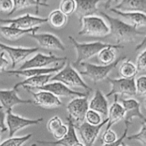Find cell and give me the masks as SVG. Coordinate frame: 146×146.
Instances as JSON below:
<instances>
[{
    "label": "cell",
    "instance_id": "1",
    "mask_svg": "<svg viewBox=\"0 0 146 146\" xmlns=\"http://www.w3.org/2000/svg\"><path fill=\"white\" fill-rule=\"evenodd\" d=\"M100 14L108 22L110 29V34L115 39L117 44L122 45L123 43L135 42L137 37L145 34L143 31H139L121 19L111 17L102 11H100Z\"/></svg>",
    "mask_w": 146,
    "mask_h": 146
},
{
    "label": "cell",
    "instance_id": "2",
    "mask_svg": "<svg viewBox=\"0 0 146 146\" xmlns=\"http://www.w3.org/2000/svg\"><path fill=\"white\" fill-rule=\"evenodd\" d=\"M69 39L71 41L72 44L74 47L77 54V57L74 61V64L78 65L82 62H84L86 60L91 58L92 57L97 55L101 50L107 47H113V48L117 49V48H123V45L120 44H110L103 43L102 41H94L91 43H79L76 41L72 36H70Z\"/></svg>",
    "mask_w": 146,
    "mask_h": 146
},
{
    "label": "cell",
    "instance_id": "3",
    "mask_svg": "<svg viewBox=\"0 0 146 146\" xmlns=\"http://www.w3.org/2000/svg\"><path fill=\"white\" fill-rule=\"evenodd\" d=\"M81 30L78 32L80 36L90 37H104L110 34V27L102 17L90 16L84 17L80 21Z\"/></svg>",
    "mask_w": 146,
    "mask_h": 146
},
{
    "label": "cell",
    "instance_id": "4",
    "mask_svg": "<svg viewBox=\"0 0 146 146\" xmlns=\"http://www.w3.org/2000/svg\"><path fill=\"white\" fill-rule=\"evenodd\" d=\"M50 81H59L68 87H80L87 90L88 92L92 91V88L83 81L80 74L73 68L70 62L66 63L64 68L56 73Z\"/></svg>",
    "mask_w": 146,
    "mask_h": 146
},
{
    "label": "cell",
    "instance_id": "5",
    "mask_svg": "<svg viewBox=\"0 0 146 146\" xmlns=\"http://www.w3.org/2000/svg\"><path fill=\"white\" fill-rule=\"evenodd\" d=\"M126 58L125 56L117 58L114 62L110 65H96L88 62H82L80 65L84 68V71H80V74L90 78L93 82L97 83L107 78L110 71L116 68L117 64Z\"/></svg>",
    "mask_w": 146,
    "mask_h": 146
},
{
    "label": "cell",
    "instance_id": "6",
    "mask_svg": "<svg viewBox=\"0 0 146 146\" xmlns=\"http://www.w3.org/2000/svg\"><path fill=\"white\" fill-rule=\"evenodd\" d=\"M88 96L74 98L67 104V111L68 118L72 121L74 126L84 122L85 115L89 110Z\"/></svg>",
    "mask_w": 146,
    "mask_h": 146
},
{
    "label": "cell",
    "instance_id": "7",
    "mask_svg": "<svg viewBox=\"0 0 146 146\" xmlns=\"http://www.w3.org/2000/svg\"><path fill=\"white\" fill-rule=\"evenodd\" d=\"M107 79L110 84V91L105 95V97H110L114 95H127L134 96L137 95L135 85V78H112L107 76Z\"/></svg>",
    "mask_w": 146,
    "mask_h": 146
},
{
    "label": "cell",
    "instance_id": "8",
    "mask_svg": "<svg viewBox=\"0 0 146 146\" xmlns=\"http://www.w3.org/2000/svg\"><path fill=\"white\" fill-rule=\"evenodd\" d=\"M6 113H7L6 124L8 128L9 138L14 137L16 133L26 127L38 125L43 121V118H37V119H29L13 113L12 111H8Z\"/></svg>",
    "mask_w": 146,
    "mask_h": 146
},
{
    "label": "cell",
    "instance_id": "9",
    "mask_svg": "<svg viewBox=\"0 0 146 146\" xmlns=\"http://www.w3.org/2000/svg\"><path fill=\"white\" fill-rule=\"evenodd\" d=\"M67 57L57 56L50 53L48 55L43 54L42 53H37L36 55L27 60L24 64L20 66L19 70L29 69V68H46L49 65L52 64H59L60 62L67 61Z\"/></svg>",
    "mask_w": 146,
    "mask_h": 146
},
{
    "label": "cell",
    "instance_id": "10",
    "mask_svg": "<svg viewBox=\"0 0 146 146\" xmlns=\"http://www.w3.org/2000/svg\"><path fill=\"white\" fill-rule=\"evenodd\" d=\"M47 22H48L47 18H42L37 16L31 15L29 14H26L21 17L14 19L0 18V23L12 25L17 28L23 29H29L36 27H40L41 24Z\"/></svg>",
    "mask_w": 146,
    "mask_h": 146
},
{
    "label": "cell",
    "instance_id": "11",
    "mask_svg": "<svg viewBox=\"0 0 146 146\" xmlns=\"http://www.w3.org/2000/svg\"><path fill=\"white\" fill-rule=\"evenodd\" d=\"M107 123V118H106L102 123L98 125H92L87 122H83L80 125L74 127L75 129L78 131L84 146H92L100 133V130Z\"/></svg>",
    "mask_w": 146,
    "mask_h": 146
},
{
    "label": "cell",
    "instance_id": "12",
    "mask_svg": "<svg viewBox=\"0 0 146 146\" xmlns=\"http://www.w3.org/2000/svg\"><path fill=\"white\" fill-rule=\"evenodd\" d=\"M0 48L9 54L11 61V68H15L16 66L21 61H24L29 56L39 51L38 47L27 48V47H14L8 46L0 42Z\"/></svg>",
    "mask_w": 146,
    "mask_h": 146
},
{
    "label": "cell",
    "instance_id": "13",
    "mask_svg": "<svg viewBox=\"0 0 146 146\" xmlns=\"http://www.w3.org/2000/svg\"><path fill=\"white\" fill-rule=\"evenodd\" d=\"M29 36L35 39L39 45L44 48L64 51L65 46L59 37L52 33H32Z\"/></svg>",
    "mask_w": 146,
    "mask_h": 146
},
{
    "label": "cell",
    "instance_id": "14",
    "mask_svg": "<svg viewBox=\"0 0 146 146\" xmlns=\"http://www.w3.org/2000/svg\"><path fill=\"white\" fill-rule=\"evenodd\" d=\"M33 104L31 100L21 99L17 95V91L12 89H0V104L4 111H12L13 107L19 104Z\"/></svg>",
    "mask_w": 146,
    "mask_h": 146
},
{
    "label": "cell",
    "instance_id": "15",
    "mask_svg": "<svg viewBox=\"0 0 146 146\" xmlns=\"http://www.w3.org/2000/svg\"><path fill=\"white\" fill-rule=\"evenodd\" d=\"M39 91H46L59 97H84L88 96L86 93L79 92L70 89L68 86L59 81L48 83L44 86L37 88Z\"/></svg>",
    "mask_w": 146,
    "mask_h": 146
},
{
    "label": "cell",
    "instance_id": "16",
    "mask_svg": "<svg viewBox=\"0 0 146 146\" xmlns=\"http://www.w3.org/2000/svg\"><path fill=\"white\" fill-rule=\"evenodd\" d=\"M66 63H67V61H63L60 65L57 64L54 66L46 67V68H29V69L24 70H9V71H6L5 73H7V74H9V75L24 76L26 78H29V77L35 76L44 75V74H56L64 68Z\"/></svg>",
    "mask_w": 146,
    "mask_h": 146
},
{
    "label": "cell",
    "instance_id": "17",
    "mask_svg": "<svg viewBox=\"0 0 146 146\" xmlns=\"http://www.w3.org/2000/svg\"><path fill=\"white\" fill-rule=\"evenodd\" d=\"M27 91L32 95L34 98L33 104L35 105L46 108H57L62 105L60 98L49 91H40L34 93L30 90Z\"/></svg>",
    "mask_w": 146,
    "mask_h": 146
},
{
    "label": "cell",
    "instance_id": "18",
    "mask_svg": "<svg viewBox=\"0 0 146 146\" xmlns=\"http://www.w3.org/2000/svg\"><path fill=\"white\" fill-rule=\"evenodd\" d=\"M121 105L125 112V123L132 124V120L134 118H138L142 123H146V118L140 111V104L135 98L122 99Z\"/></svg>",
    "mask_w": 146,
    "mask_h": 146
},
{
    "label": "cell",
    "instance_id": "19",
    "mask_svg": "<svg viewBox=\"0 0 146 146\" xmlns=\"http://www.w3.org/2000/svg\"><path fill=\"white\" fill-rule=\"evenodd\" d=\"M109 9L122 18V20L125 21L130 25L138 29L140 27H146V13L143 11H121L114 8Z\"/></svg>",
    "mask_w": 146,
    "mask_h": 146
},
{
    "label": "cell",
    "instance_id": "20",
    "mask_svg": "<svg viewBox=\"0 0 146 146\" xmlns=\"http://www.w3.org/2000/svg\"><path fill=\"white\" fill-rule=\"evenodd\" d=\"M77 3L75 14L79 21H81L84 17L94 16L98 11L97 5L100 1L104 0H75Z\"/></svg>",
    "mask_w": 146,
    "mask_h": 146
},
{
    "label": "cell",
    "instance_id": "21",
    "mask_svg": "<svg viewBox=\"0 0 146 146\" xmlns=\"http://www.w3.org/2000/svg\"><path fill=\"white\" fill-rule=\"evenodd\" d=\"M54 74H44V75L35 76L27 78L21 82H19L15 84L13 88L17 91L19 87H23L26 90L31 89V88H37H37H41L50 83V80Z\"/></svg>",
    "mask_w": 146,
    "mask_h": 146
},
{
    "label": "cell",
    "instance_id": "22",
    "mask_svg": "<svg viewBox=\"0 0 146 146\" xmlns=\"http://www.w3.org/2000/svg\"><path fill=\"white\" fill-rule=\"evenodd\" d=\"M125 112L123 106L117 101V95H114V102L109 108L107 123L104 131L111 129V127L122 120L125 119Z\"/></svg>",
    "mask_w": 146,
    "mask_h": 146
},
{
    "label": "cell",
    "instance_id": "23",
    "mask_svg": "<svg viewBox=\"0 0 146 146\" xmlns=\"http://www.w3.org/2000/svg\"><path fill=\"white\" fill-rule=\"evenodd\" d=\"M67 125H68V132L67 135L62 139L58 140L57 141H37V142L42 145H61V146H73L76 143L79 142V139L77 138L76 133L75 127L72 123L71 120L67 117Z\"/></svg>",
    "mask_w": 146,
    "mask_h": 146
},
{
    "label": "cell",
    "instance_id": "24",
    "mask_svg": "<svg viewBox=\"0 0 146 146\" xmlns=\"http://www.w3.org/2000/svg\"><path fill=\"white\" fill-rule=\"evenodd\" d=\"M40 29V27H36L34 28L29 29H23L17 28L12 25L1 26L0 31L3 36L5 37L7 39L14 41L18 39L22 36L26 34H30L32 33H36V31Z\"/></svg>",
    "mask_w": 146,
    "mask_h": 146
},
{
    "label": "cell",
    "instance_id": "25",
    "mask_svg": "<svg viewBox=\"0 0 146 146\" xmlns=\"http://www.w3.org/2000/svg\"><path fill=\"white\" fill-rule=\"evenodd\" d=\"M89 109L93 110L100 114L107 117L108 115V102L106 97L100 90L97 89L94 96L89 102Z\"/></svg>",
    "mask_w": 146,
    "mask_h": 146
},
{
    "label": "cell",
    "instance_id": "26",
    "mask_svg": "<svg viewBox=\"0 0 146 146\" xmlns=\"http://www.w3.org/2000/svg\"><path fill=\"white\" fill-rule=\"evenodd\" d=\"M121 11H143L146 9V0H120L115 7Z\"/></svg>",
    "mask_w": 146,
    "mask_h": 146
},
{
    "label": "cell",
    "instance_id": "27",
    "mask_svg": "<svg viewBox=\"0 0 146 146\" xmlns=\"http://www.w3.org/2000/svg\"><path fill=\"white\" fill-rule=\"evenodd\" d=\"M138 73L136 65H135L130 60L122 61L119 67V74L123 78L131 79L135 78Z\"/></svg>",
    "mask_w": 146,
    "mask_h": 146
},
{
    "label": "cell",
    "instance_id": "28",
    "mask_svg": "<svg viewBox=\"0 0 146 146\" xmlns=\"http://www.w3.org/2000/svg\"><path fill=\"white\" fill-rule=\"evenodd\" d=\"M48 22L50 25L57 29L62 28L64 27L67 21V16L63 14L60 9L53 10L50 14L48 17Z\"/></svg>",
    "mask_w": 146,
    "mask_h": 146
},
{
    "label": "cell",
    "instance_id": "29",
    "mask_svg": "<svg viewBox=\"0 0 146 146\" xmlns=\"http://www.w3.org/2000/svg\"><path fill=\"white\" fill-rule=\"evenodd\" d=\"M115 48L113 47H107L103 48L97 54V58L102 65H110L115 61Z\"/></svg>",
    "mask_w": 146,
    "mask_h": 146
},
{
    "label": "cell",
    "instance_id": "30",
    "mask_svg": "<svg viewBox=\"0 0 146 146\" xmlns=\"http://www.w3.org/2000/svg\"><path fill=\"white\" fill-rule=\"evenodd\" d=\"M14 8L12 11V14L19 10H22L34 6L36 7V14H37L39 13V8L41 6L37 3L36 0H14Z\"/></svg>",
    "mask_w": 146,
    "mask_h": 146
},
{
    "label": "cell",
    "instance_id": "31",
    "mask_svg": "<svg viewBox=\"0 0 146 146\" xmlns=\"http://www.w3.org/2000/svg\"><path fill=\"white\" fill-rule=\"evenodd\" d=\"M32 136V134H27L21 137H11L0 144V146H23Z\"/></svg>",
    "mask_w": 146,
    "mask_h": 146
},
{
    "label": "cell",
    "instance_id": "32",
    "mask_svg": "<svg viewBox=\"0 0 146 146\" xmlns=\"http://www.w3.org/2000/svg\"><path fill=\"white\" fill-rule=\"evenodd\" d=\"M76 8L77 3L75 0H61L59 9L68 17L75 12Z\"/></svg>",
    "mask_w": 146,
    "mask_h": 146
},
{
    "label": "cell",
    "instance_id": "33",
    "mask_svg": "<svg viewBox=\"0 0 146 146\" xmlns=\"http://www.w3.org/2000/svg\"><path fill=\"white\" fill-rule=\"evenodd\" d=\"M85 120L87 123L92 125H98L102 123L104 120L102 118L101 114L93 110L89 109L85 115Z\"/></svg>",
    "mask_w": 146,
    "mask_h": 146
},
{
    "label": "cell",
    "instance_id": "34",
    "mask_svg": "<svg viewBox=\"0 0 146 146\" xmlns=\"http://www.w3.org/2000/svg\"><path fill=\"white\" fill-rule=\"evenodd\" d=\"M127 140H135L139 141L143 144V146H146V123H142V126L138 133L130 136L126 137Z\"/></svg>",
    "mask_w": 146,
    "mask_h": 146
},
{
    "label": "cell",
    "instance_id": "35",
    "mask_svg": "<svg viewBox=\"0 0 146 146\" xmlns=\"http://www.w3.org/2000/svg\"><path fill=\"white\" fill-rule=\"evenodd\" d=\"M137 95L146 96V76L143 75L135 79Z\"/></svg>",
    "mask_w": 146,
    "mask_h": 146
},
{
    "label": "cell",
    "instance_id": "36",
    "mask_svg": "<svg viewBox=\"0 0 146 146\" xmlns=\"http://www.w3.org/2000/svg\"><path fill=\"white\" fill-rule=\"evenodd\" d=\"M14 8V0H0V11L10 16Z\"/></svg>",
    "mask_w": 146,
    "mask_h": 146
},
{
    "label": "cell",
    "instance_id": "37",
    "mask_svg": "<svg viewBox=\"0 0 146 146\" xmlns=\"http://www.w3.org/2000/svg\"><path fill=\"white\" fill-rule=\"evenodd\" d=\"M62 120L60 119V118L59 116H54L48 121L47 123V129H48L49 132L51 133L52 134L56 131V130L58 129L62 125Z\"/></svg>",
    "mask_w": 146,
    "mask_h": 146
},
{
    "label": "cell",
    "instance_id": "38",
    "mask_svg": "<svg viewBox=\"0 0 146 146\" xmlns=\"http://www.w3.org/2000/svg\"><path fill=\"white\" fill-rule=\"evenodd\" d=\"M136 67L138 72L146 71V48L142 51L137 56L136 60Z\"/></svg>",
    "mask_w": 146,
    "mask_h": 146
},
{
    "label": "cell",
    "instance_id": "39",
    "mask_svg": "<svg viewBox=\"0 0 146 146\" xmlns=\"http://www.w3.org/2000/svg\"><path fill=\"white\" fill-rule=\"evenodd\" d=\"M117 134L115 133L114 131L111 129L104 131L102 135V141L104 143V144L112 143L117 141Z\"/></svg>",
    "mask_w": 146,
    "mask_h": 146
},
{
    "label": "cell",
    "instance_id": "40",
    "mask_svg": "<svg viewBox=\"0 0 146 146\" xmlns=\"http://www.w3.org/2000/svg\"><path fill=\"white\" fill-rule=\"evenodd\" d=\"M67 132H68V125H65V124H62L60 128L57 130H56L54 133H52V135L57 141L62 139L64 138L66 135H67Z\"/></svg>",
    "mask_w": 146,
    "mask_h": 146
},
{
    "label": "cell",
    "instance_id": "41",
    "mask_svg": "<svg viewBox=\"0 0 146 146\" xmlns=\"http://www.w3.org/2000/svg\"><path fill=\"white\" fill-rule=\"evenodd\" d=\"M125 128L124 130V132H123V135L120 136V138H117V141H115V142L112 143H109V144H104L102 146H121L122 143H123V140L125 138H126L127 137V132H128V129H129V126H130V123H125Z\"/></svg>",
    "mask_w": 146,
    "mask_h": 146
},
{
    "label": "cell",
    "instance_id": "42",
    "mask_svg": "<svg viewBox=\"0 0 146 146\" xmlns=\"http://www.w3.org/2000/svg\"><path fill=\"white\" fill-rule=\"evenodd\" d=\"M6 116L7 113L2 108H0V131L1 132H6L8 131L6 124Z\"/></svg>",
    "mask_w": 146,
    "mask_h": 146
},
{
    "label": "cell",
    "instance_id": "43",
    "mask_svg": "<svg viewBox=\"0 0 146 146\" xmlns=\"http://www.w3.org/2000/svg\"><path fill=\"white\" fill-rule=\"evenodd\" d=\"M9 65V61L5 57V52L4 51L0 54V72H5L6 68Z\"/></svg>",
    "mask_w": 146,
    "mask_h": 146
},
{
    "label": "cell",
    "instance_id": "44",
    "mask_svg": "<svg viewBox=\"0 0 146 146\" xmlns=\"http://www.w3.org/2000/svg\"><path fill=\"white\" fill-rule=\"evenodd\" d=\"M146 46V34L145 36V37L143 38V39L142 40L141 42L140 43V44H138L137 45H136L135 46V50H139L140 49V48H143V46Z\"/></svg>",
    "mask_w": 146,
    "mask_h": 146
},
{
    "label": "cell",
    "instance_id": "45",
    "mask_svg": "<svg viewBox=\"0 0 146 146\" xmlns=\"http://www.w3.org/2000/svg\"><path fill=\"white\" fill-rule=\"evenodd\" d=\"M119 0H106L105 9H110V6L113 3H117Z\"/></svg>",
    "mask_w": 146,
    "mask_h": 146
},
{
    "label": "cell",
    "instance_id": "46",
    "mask_svg": "<svg viewBox=\"0 0 146 146\" xmlns=\"http://www.w3.org/2000/svg\"><path fill=\"white\" fill-rule=\"evenodd\" d=\"M36 1H37V3H38L39 4H40V5L42 6V7H49V5L47 4V3L42 2V1H41L40 0H36Z\"/></svg>",
    "mask_w": 146,
    "mask_h": 146
},
{
    "label": "cell",
    "instance_id": "47",
    "mask_svg": "<svg viewBox=\"0 0 146 146\" xmlns=\"http://www.w3.org/2000/svg\"><path fill=\"white\" fill-rule=\"evenodd\" d=\"M73 146H84V145L83 143H80V141H79L78 143H76L75 144H74Z\"/></svg>",
    "mask_w": 146,
    "mask_h": 146
},
{
    "label": "cell",
    "instance_id": "48",
    "mask_svg": "<svg viewBox=\"0 0 146 146\" xmlns=\"http://www.w3.org/2000/svg\"><path fill=\"white\" fill-rule=\"evenodd\" d=\"M144 106H145V108H146V96L144 99Z\"/></svg>",
    "mask_w": 146,
    "mask_h": 146
},
{
    "label": "cell",
    "instance_id": "49",
    "mask_svg": "<svg viewBox=\"0 0 146 146\" xmlns=\"http://www.w3.org/2000/svg\"><path fill=\"white\" fill-rule=\"evenodd\" d=\"M121 146H127V145H126V144H125V143H124V142H123V143H122V145H121Z\"/></svg>",
    "mask_w": 146,
    "mask_h": 146
},
{
    "label": "cell",
    "instance_id": "50",
    "mask_svg": "<svg viewBox=\"0 0 146 146\" xmlns=\"http://www.w3.org/2000/svg\"><path fill=\"white\" fill-rule=\"evenodd\" d=\"M47 0H43L42 2H44V3H47Z\"/></svg>",
    "mask_w": 146,
    "mask_h": 146
},
{
    "label": "cell",
    "instance_id": "51",
    "mask_svg": "<svg viewBox=\"0 0 146 146\" xmlns=\"http://www.w3.org/2000/svg\"><path fill=\"white\" fill-rule=\"evenodd\" d=\"M30 146H37V145L36 144H32V145H31Z\"/></svg>",
    "mask_w": 146,
    "mask_h": 146
},
{
    "label": "cell",
    "instance_id": "52",
    "mask_svg": "<svg viewBox=\"0 0 146 146\" xmlns=\"http://www.w3.org/2000/svg\"><path fill=\"white\" fill-rule=\"evenodd\" d=\"M0 141H1V133H0Z\"/></svg>",
    "mask_w": 146,
    "mask_h": 146
},
{
    "label": "cell",
    "instance_id": "53",
    "mask_svg": "<svg viewBox=\"0 0 146 146\" xmlns=\"http://www.w3.org/2000/svg\"><path fill=\"white\" fill-rule=\"evenodd\" d=\"M1 108V106H0V108Z\"/></svg>",
    "mask_w": 146,
    "mask_h": 146
}]
</instances>
